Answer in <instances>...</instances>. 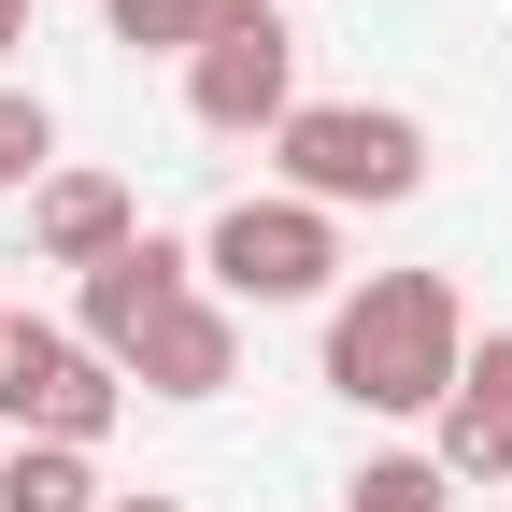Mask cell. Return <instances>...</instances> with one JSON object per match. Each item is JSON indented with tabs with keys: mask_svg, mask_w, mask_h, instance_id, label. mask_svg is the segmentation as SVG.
<instances>
[{
	"mask_svg": "<svg viewBox=\"0 0 512 512\" xmlns=\"http://www.w3.org/2000/svg\"><path fill=\"white\" fill-rule=\"evenodd\" d=\"M456 370H470V313L441 271H370L328 313V399H356V413H441Z\"/></svg>",
	"mask_w": 512,
	"mask_h": 512,
	"instance_id": "obj_1",
	"label": "cell"
},
{
	"mask_svg": "<svg viewBox=\"0 0 512 512\" xmlns=\"http://www.w3.org/2000/svg\"><path fill=\"white\" fill-rule=\"evenodd\" d=\"M271 157H285V200H313V214H384V200H413L427 185V128L399 114V100H299L285 128H271Z\"/></svg>",
	"mask_w": 512,
	"mask_h": 512,
	"instance_id": "obj_2",
	"label": "cell"
},
{
	"mask_svg": "<svg viewBox=\"0 0 512 512\" xmlns=\"http://www.w3.org/2000/svg\"><path fill=\"white\" fill-rule=\"evenodd\" d=\"M200 271H214V299H328L342 285V214H313V200H228L214 214V242H200Z\"/></svg>",
	"mask_w": 512,
	"mask_h": 512,
	"instance_id": "obj_3",
	"label": "cell"
},
{
	"mask_svg": "<svg viewBox=\"0 0 512 512\" xmlns=\"http://www.w3.org/2000/svg\"><path fill=\"white\" fill-rule=\"evenodd\" d=\"M128 413V384L114 356H86L72 328H0V427H29V441H72V456H100V427Z\"/></svg>",
	"mask_w": 512,
	"mask_h": 512,
	"instance_id": "obj_4",
	"label": "cell"
},
{
	"mask_svg": "<svg viewBox=\"0 0 512 512\" xmlns=\"http://www.w3.org/2000/svg\"><path fill=\"white\" fill-rule=\"evenodd\" d=\"M185 114H200L214 143H271V128L299 114V29L271 15V29L200 43V57H185Z\"/></svg>",
	"mask_w": 512,
	"mask_h": 512,
	"instance_id": "obj_5",
	"label": "cell"
},
{
	"mask_svg": "<svg viewBox=\"0 0 512 512\" xmlns=\"http://www.w3.org/2000/svg\"><path fill=\"white\" fill-rule=\"evenodd\" d=\"M114 370L143 384V399H228V384H242V313L185 285V299L157 313V328H143V342L114 356Z\"/></svg>",
	"mask_w": 512,
	"mask_h": 512,
	"instance_id": "obj_6",
	"label": "cell"
},
{
	"mask_svg": "<svg viewBox=\"0 0 512 512\" xmlns=\"http://www.w3.org/2000/svg\"><path fill=\"white\" fill-rule=\"evenodd\" d=\"M29 242H43V271H114L143 242V214H128L114 171H43L29 185Z\"/></svg>",
	"mask_w": 512,
	"mask_h": 512,
	"instance_id": "obj_7",
	"label": "cell"
},
{
	"mask_svg": "<svg viewBox=\"0 0 512 512\" xmlns=\"http://www.w3.org/2000/svg\"><path fill=\"white\" fill-rule=\"evenodd\" d=\"M441 484H512V328H484L441 399Z\"/></svg>",
	"mask_w": 512,
	"mask_h": 512,
	"instance_id": "obj_8",
	"label": "cell"
},
{
	"mask_svg": "<svg viewBox=\"0 0 512 512\" xmlns=\"http://www.w3.org/2000/svg\"><path fill=\"white\" fill-rule=\"evenodd\" d=\"M185 285H200V256L143 228V242L114 256V271H86V356H128V342H143V328H157V313H171Z\"/></svg>",
	"mask_w": 512,
	"mask_h": 512,
	"instance_id": "obj_9",
	"label": "cell"
},
{
	"mask_svg": "<svg viewBox=\"0 0 512 512\" xmlns=\"http://www.w3.org/2000/svg\"><path fill=\"white\" fill-rule=\"evenodd\" d=\"M0 512H100V470L72 441H15V456H0Z\"/></svg>",
	"mask_w": 512,
	"mask_h": 512,
	"instance_id": "obj_10",
	"label": "cell"
},
{
	"mask_svg": "<svg viewBox=\"0 0 512 512\" xmlns=\"http://www.w3.org/2000/svg\"><path fill=\"white\" fill-rule=\"evenodd\" d=\"M342 512H456V484H441V456H370L342 484Z\"/></svg>",
	"mask_w": 512,
	"mask_h": 512,
	"instance_id": "obj_11",
	"label": "cell"
},
{
	"mask_svg": "<svg viewBox=\"0 0 512 512\" xmlns=\"http://www.w3.org/2000/svg\"><path fill=\"white\" fill-rule=\"evenodd\" d=\"M100 15H114V43H143V57H200L214 43L200 0H100Z\"/></svg>",
	"mask_w": 512,
	"mask_h": 512,
	"instance_id": "obj_12",
	"label": "cell"
},
{
	"mask_svg": "<svg viewBox=\"0 0 512 512\" xmlns=\"http://www.w3.org/2000/svg\"><path fill=\"white\" fill-rule=\"evenodd\" d=\"M43 157H57V114H43L29 86H0V200H15V185H43Z\"/></svg>",
	"mask_w": 512,
	"mask_h": 512,
	"instance_id": "obj_13",
	"label": "cell"
},
{
	"mask_svg": "<svg viewBox=\"0 0 512 512\" xmlns=\"http://www.w3.org/2000/svg\"><path fill=\"white\" fill-rule=\"evenodd\" d=\"M15 43H29V0H0V57H15Z\"/></svg>",
	"mask_w": 512,
	"mask_h": 512,
	"instance_id": "obj_14",
	"label": "cell"
},
{
	"mask_svg": "<svg viewBox=\"0 0 512 512\" xmlns=\"http://www.w3.org/2000/svg\"><path fill=\"white\" fill-rule=\"evenodd\" d=\"M100 512H185V498H100Z\"/></svg>",
	"mask_w": 512,
	"mask_h": 512,
	"instance_id": "obj_15",
	"label": "cell"
},
{
	"mask_svg": "<svg viewBox=\"0 0 512 512\" xmlns=\"http://www.w3.org/2000/svg\"><path fill=\"white\" fill-rule=\"evenodd\" d=\"M0 328H15V313H0Z\"/></svg>",
	"mask_w": 512,
	"mask_h": 512,
	"instance_id": "obj_16",
	"label": "cell"
}]
</instances>
